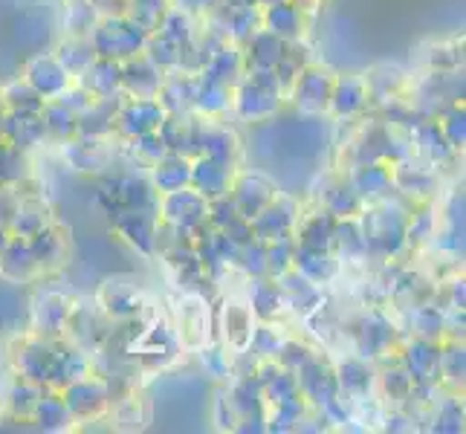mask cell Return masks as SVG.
<instances>
[{"label":"cell","mask_w":466,"mask_h":434,"mask_svg":"<svg viewBox=\"0 0 466 434\" xmlns=\"http://www.w3.org/2000/svg\"><path fill=\"white\" fill-rule=\"evenodd\" d=\"M90 46L96 58H107V61H127L139 56L146 50V41H148V32L139 29L134 21H127L125 15H114V18H102L90 29L87 35Z\"/></svg>","instance_id":"6da1fadb"},{"label":"cell","mask_w":466,"mask_h":434,"mask_svg":"<svg viewBox=\"0 0 466 434\" xmlns=\"http://www.w3.org/2000/svg\"><path fill=\"white\" fill-rule=\"evenodd\" d=\"M281 85L272 70H252L235 93V110L244 122H264L279 110Z\"/></svg>","instance_id":"7a4b0ae2"},{"label":"cell","mask_w":466,"mask_h":434,"mask_svg":"<svg viewBox=\"0 0 466 434\" xmlns=\"http://www.w3.org/2000/svg\"><path fill=\"white\" fill-rule=\"evenodd\" d=\"M206 215H208V200L191 186L168 191V195H159V200H157V217L177 232L203 229Z\"/></svg>","instance_id":"3957f363"},{"label":"cell","mask_w":466,"mask_h":434,"mask_svg":"<svg viewBox=\"0 0 466 434\" xmlns=\"http://www.w3.org/2000/svg\"><path fill=\"white\" fill-rule=\"evenodd\" d=\"M362 240L368 252H382L394 255L400 247L406 244V215H400L391 208L389 200H382V206L371 208L362 215Z\"/></svg>","instance_id":"277c9868"},{"label":"cell","mask_w":466,"mask_h":434,"mask_svg":"<svg viewBox=\"0 0 466 434\" xmlns=\"http://www.w3.org/2000/svg\"><path fill=\"white\" fill-rule=\"evenodd\" d=\"M114 385L105 377H82L70 382L67 389H61V399L67 406L73 420H90V417H99L110 403H114Z\"/></svg>","instance_id":"5b68a950"},{"label":"cell","mask_w":466,"mask_h":434,"mask_svg":"<svg viewBox=\"0 0 466 434\" xmlns=\"http://www.w3.org/2000/svg\"><path fill=\"white\" fill-rule=\"evenodd\" d=\"M336 76L325 67H304L293 82V102L301 114H325Z\"/></svg>","instance_id":"8992f818"},{"label":"cell","mask_w":466,"mask_h":434,"mask_svg":"<svg viewBox=\"0 0 466 434\" xmlns=\"http://www.w3.org/2000/svg\"><path fill=\"white\" fill-rule=\"evenodd\" d=\"M168 114L163 110L157 99H122L116 116H114V127L119 134H125L127 139L134 136H142V134H151V131H159V125H163Z\"/></svg>","instance_id":"52a82bcc"},{"label":"cell","mask_w":466,"mask_h":434,"mask_svg":"<svg viewBox=\"0 0 466 434\" xmlns=\"http://www.w3.org/2000/svg\"><path fill=\"white\" fill-rule=\"evenodd\" d=\"M229 197L235 200V208L240 217L252 220L255 215L267 208L272 200H276V186H272L264 174H238L232 177V188H229Z\"/></svg>","instance_id":"ba28073f"},{"label":"cell","mask_w":466,"mask_h":434,"mask_svg":"<svg viewBox=\"0 0 466 434\" xmlns=\"http://www.w3.org/2000/svg\"><path fill=\"white\" fill-rule=\"evenodd\" d=\"M163 78L166 73L157 70L142 53L122 61V93L127 99H157Z\"/></svg>","instance_id":"9c48e42d"},{"label":"cell","mask_w":466,"mask_h":434,"mask_svg":"<svg viewBox=\"0 0 466 434\" xmlns=\"http://www.w3.org/2000/svg\"><path fill=\"white\" fill-rule=\"evenodd\" d=\"M67 316H70V301L67 296L56 293V289H44L35 298V308H32V328L44 339H58L67 328Z\"/></svg>","instance_id":"30bf717a"},{"label":"cell","mask_w":466,"mask_h":434,"mask_svg":"<svg viewBox=\"0 0 466 434\" xmlns=\"http://www.w3.org/2000/svg\"><path fill=\"white\" fill-rule=\"evenodd\" d=\"M296 382H299L301 397L308 399V403H316V406H325V403H330L336 394H339L336 374L319 357H310L308 362L299 368Z\"/></svg>","instance_id":"8fae6325"},{"label":"cell","mask_w":466,"mask_h":434,"mask_svg":"<svg viewBox=\"0 0 466 434\" xmlns=\"http://www.w3.org/2000/svg\"><path fill=\"white\" fill-rule=\"evenodd\" d=\"M24 82L35 90L41 99H56V96L70 85V76H67V70L61 67V61L56 56H44L41 53L35 58H29Z\"/></svg>","instance_id":"7c38bea8"},{"label":"cell","mask_w":466,"mask_h":434,"mask_svg":"<svg viewBox=\"0 0 466 434\" xmlns=\"http://www.w3.org/2000/svg\"><path fill=\"white\" fill-rule=\"evenodd\" d=\"M0 276L12 284H29L38 276H44L26 237H12L6 249L0 252Z\"/></svg>","instance_id":"4fadbf2b"},{"label":"cell","mask_w":466,"mask_h":434,"mask_svg":"<svg viewBox=\"0 0 466 434\" xmlns=\"http://www.w3.org/2000/svg\"><path fill=\"white\" fill-rule=\"evenodd\" d=\"M53 353H56V342H53V339H44V336H38V339H26V342H21V350H18V353H12V359H15V368H18L21 379L46 385V377H50Z\"/></svg>","instance_id":"5bb4252c"},{"label":"cell","mask_w":466,"mask_h":434,"mask_svg":"<svg viewBox=\"0 0 466 434\" xmlns=\"http://www.w3.org/2000/svg\"><path fill=\"white\" fill-rule=\"evenodd\" d=\"M249 223H252V237L255 240H261V244H272V240L293 235L296 212H293V206H287V203H281L276 197L267 208H261V212L255 215Z\"/></svg>","instance_id":"9a60e30c"},{"label":"cell","mask_w":466,"mask_h":434,"mask_svg":"<svg viewBox=\"0 0 466 434\" xmlns=\"http://www.w3.org/2000/svg\"><path fill=\"white\" fill-rule=\"evenodd\" d=\"M232 168L223 166V163H215V159H208L203 154H198V159L191 163V188H198L206 200H215L220 195H229L232 188Z\"/></svg>","instance_id":"2e32d148"},{"label":"cell","mask_w":466,"mask_h":434,"mask_svg":"<svg viewBox=\"0 0 466 434\" xmlns=\"http://www.w3.org/2000/svg\"><path fill=\"white\" fill-rule=\"evenodd\" d=\"M90 374V357L82 350V348H61L56 345V353H53V362H50V377H46V385L56 391L67 389L70 382L82 379Z\"/></svg>","instance_id":"e0dca14e"},{"label":"cell","mask_w":466,"mask_h":434,"mask_svg":"<svg viewBox=\"0 0 466 434\" xmlns=\"http://www.w3.org/2000/svg\"><path fill=\"white\" fill-rule=\"evenodd\" d=\"M287 50V41L279 35H272L267 29H255L247 38V50H244V70H276V64L281 61Z\"/></svg>","instance_id":"ac0fdd59"},{"label":"cell","mask_w":466,"mask_h":434,"mask_svg":"<svg viewBox=\"0 0 466 434\" xmlns=\"http://www.w3.org/2000/svg\"><path fill=\"white\" fill-rule=\"evenodd\" d=\"M78 87L87 90L93 99H107V96L122 93V64L96 58L90 67L78 76Z\"/></svg>","instance_id":"d6986e66"},{"label":"cell","mask_w":466,"mask_h":434,"mask_svg":"<svg viewBox=\"0 0 466 434\" xmlns=\"http://www.w3.org/2000/svg\"><path fill=\"white\" fill-rule=\"evenodd\" d=\"M435 186H438V177L429 168L411 163V156L400 159L391 168V188H397L400 195H406V197H426L435 191Z\"/></svg>","instance_id":"ffe728a7"},{"label":"cell","mask_w":466,"mask_h":434,"mask_svg":"<svg viewBox=\"0 0 466 434\" xmlns=\"http://www.w3.org/2000/svg\"><path fill=\"white\" fill-rule=\"evenodd\" d=\"M252 333H255V313L249 310V304L240 301L223 304V339H227V345L244 353L252 342Z\"/></svg>","instance_id":"44dd1931"},{"label":"cell","mask_w":466,"mask_h":434,"mask_svg":"<svg viewBox=\"0 0 466 434\" xmlns=\"http://www.w3.org/2000/svg\"><path fill=\"white\" fill-rule=\"evenodd\" d=\"M368 105V87H365V78L357 76H342L333 82V93H330V110L336 116L350 119L362 114Z\"/></svg>","instance_id":"7402d4cb"},{"label":"cell","mask_w":466,"mask_h":434,"mask_svg":"<svg viewBox=\"0 0 466 434\" xmlns=\"http://www.w3.org/2000/svg\"><path fill=\"white\" fill-rule=\"evenodd\" d=\"M350 188L357 191L360 200H382L391 191V166L385 163H365L353 168Z\"/></svg>","instance_id":"603a6c76"},{"label":"cell","mask_w":466,"mask_h":434,"mask_svg":"<svg viewBox=\"0 0 466 434\" xmlns=\"http://www.w3.org/2000/svg\"><path fill=\"white\" fill-rule=\"evenodd\" d=\"M50 206H46L41 197H21L18 208H15V215L9 220V232L12 237H32L38 235L41 229L50 227Z\"/></svg>","instance_id":"cb8c5ba5"},{"label":"cell","mask_w":466,"mask_h":434,"mask_svg":"<svg viewBox=\"0 0 466 434\" xmlns=\"http://www.w3.org/2000/svg\"><path fill=\"white\" fill-rule=\"evenodd\" d=\"M438 357H441V348L435 342H426V339H417L414 345H409V350L403 353V368L411 374L414 385H423V382H441L438 379Z\"/></svg>","instance_id":"d4e9b609"},{"label":"cell","mask_w":466,"mask_h":434,"mask_svg":"<svg viewBox=\"0 0 466 434\" xmlns=\"http://www.w3.org/2000/svg\"><path fill=\"white\" fill-rule=\"evenodd\" d=\"M409 142H411V154L423 156L426 163H431V166L446 163L449 154H452L449 142L441 134V125L438 122H417L411 136H409Z\"/></svg>","instance_id":"484cf974"},{"label":"cell","mask_w":466,"mask_h":434,"mask_svg":"<svg viewBox=\"0 0 466 434\" xmlns=\"http://www.w3.org/2000/svg\"><path fill=\"white\" fill-rule=\"evenodd\" d=\"M151 168H154L151 186L157 188V195H168V191L186 188L191 183V159L183 154H166Z\"/></svg>","instance_id":"4316f807"},{"label":"cell","mask_w":466,"mask_h":434,"mask_svg":"<svg viewBox=\"0 0 466 434\" xmlns=\"http://www.w3.org/2000/svg\"><path fill=\"white\" fill-rule=\"evenodd\" d=\"M261 24L267 32L279 35L281 41H296L301 35V9L293 0H279V4L264 6Z\"/></svg>","instance_id":"83f0119b"},{"label":"cell","mask_w":466,"mask_h":434,"mask_svg":"<svg viewBox=\"0 0 466 434\" xmlns=\"http://www.w3.org/2000/svg\"><path fill=\"white\" fill-rule=\"evenodd\" d=\"M333 229H336V217L328 212H316L308 215L301 223L296 220V244L308 247V249H330L333 247Z\"/></svg>","instance_id":"f1b7e54d"},{"label":"cell","mask_w":466,"mask_h":434,"mask_svg":"<svg viewBox=\"0 0 466 434\" xmlns=\"http://www.w3.org/2000/svg\"><path fill=\"white\" fill-rule=\"evenodd\" d=\"M46 136L41 116H15L4 110V142H9L12 148L26 151Z\"/></svg>","instance_id":"f546056e"},{"label":"cell","mask_w":466,"mask_h":434,"mask_svg":"<svg viewBox=\"0 0 466 434\" xmlns=\"http://www.w3.org/2000/svg\"><path fill=\"white\" fill-rule=\"evenodd\" d=\"M99 304L107 316L114 318H131L139 310V293L134 284H122V281H105Z\"/></svg>","instance_id":"4dcf8cb0"},{"label":"cell","mask_w":466,"mask_h":434,"mask_svg":"<svg viewBox=\"0 0 466 434\" xmlns=\"http://www.w3.org/2000/svg\"><path fill=\"white\" fill-rule=\"evenodd\" d=\"M394 342V328L382 316H371L362 321V328L357 330V348L362 359H374L380 353L389 350Z\"/></svg>","instance_id":"1f68e13d"},{"label":"cell","mask_w":466,"mask_h":434,"mask_svg":"<svg viewBox=\"0 0 466 434\" xmlns=\"http://www.w3.org/2000/svg\"><path fill=\"white\" fill-rule=\"evenodd\" d=\"M293 269L301 272L304 278H310L313 284L321 281H330L333 272H336V261L330 249H308V247H299L293 249Z\"/></svg>","instance_id":"d6a6232c"},{"label":"cell","mask_w":466,"mask_h":434,"mask_svg":"<svg viewBox=\"0 0 466 434\" xmlns=\"http://www.w3.org/2000/svg\"><path fill=\"white\" fill-rule=\"evenodd\" d=\"M26 240H29L32 252H35L41 272L53 269V267H61L64 258H67V240L58 235V229H53V223L46 229H41L38 235L26 237Z\"/></svg>","instance_id":"836d02e7"},{"label":"cell","mask_w":466,"mask_h":434,"mask_svg":"<svg viewBox=\"0 0 466 434\" xmlns=\"http://www.w3.org/2000/svg\"><path fill=\"white\" fill-rule=\"evenodd\" d=\"M336 374V385H339V394L342 397H362L368 394V389L374 385V377H371V368L365 365L362 357H350L339 365V371Z\"/></svg>","instance_id":"e575fe53"},{"label":"cell","mask_w":466,"mask_h":434,"mask_svg":"<svg viewBox=\"0 0 466 434\" xmlns=\"http://www.w3.org/2000/svg\"><path fill=\"white\" fill-rule=\"evenodd\" d=\"M56 58L61 61V67L67 70L70 78H78L96 61V53H93V46L85 35H70L58 46Z\"/></svg>","instance_id":"d590c367"},{"label":"cell","mask_w":466,"mask_h":434,"mask_svg":"<svg viewBox=\"0 0 466 434\" xmlns=\"http://www.w3.org/2000/svg\"><path fill=\"white\" fill-rule=\"evenodd\" d=\"M41 122H44V131L56 136V139H70L78 134V116L73 114L70 107H64L61 102L50 99V102H44L41 107Z\"/></svg>","instance_id":"8d00e7d4"},{"label":"cell","mask_w":466,"mask_h":434,"mask_svg":"<svg viewBox=\"0 0 466 434\" xmlns=\"http://www.w3.org/2000/svg\"><path fill=\"white\" fill-rule=\"evenodd\" d=\"M0 99H4L6 114H15V116H38L44 107V99L26 82L9 85L4 93H0Z\"/></svg>","instance_id":"74e56055"},{"label":"cell","mask_w":466,"mask_h":434,"mask_svg":"<svg viewBox=\"0 0 466 434\" xmlns=\"http://www.w3.org/2000/svg\"><path fill=\"white\" fill-rule=\"evenodd\" d=\"M281 308H284V301H281V289H279V284H269V281H264L261 276L252 281V287H249V310L258 316V318H264V321H269L272 316H279L281 313Z\"/></svg>","instance_id":"f35d334b"},{"label":"cell","mask_w":466,"mask_h":434,"mask_svg":"<svg viewBox=\"0 0 466 434\" xmlns=\"http://www.w3.org/2000/svg\"><path fill=\"white\" fill-rule=\"evenodd\" d=\"M168 9H171L168 0H127L125 18L134 21L139 29H146L148 35H154V32L159 29V24H163Z\"/></svg>","instance_id":"ab89813d"},{"label":"cell","mask_w":466,"mask_h":434,"mask_svg":"<svg viewBox=\"0 0 466 434\" xmlns=\"http://www.w3.org/2000/svg\"><path fill=\"white\" fill-rule=\"evenodd\" d=\"M229 403L238 411V417H261V406H264V391L258 379H240L235 389L229 391Z\"/></svg>","instance_id":"60d3db41"},{"label":"cell","mask_w":466,"mask_h":434,"mask_svg":"<svg viewBox=\"0 0 466 434\" xmlns=\"http://www.w3.org/2000/svg\"><path fill=\"white\" fill-rule=\"evenodd\" d=\"M232 102V93L227 85L215 82V78H208L203 73V78L198 82V90H195V105L200 110H206V114H220V110H227Z\"/></svg>","instance_id":"b9f144b4"},{"label":"cell","mask_w":466,"mask_h":434,"mask_svg":"<svg viewBox=\"0 0 466 434\" xmlns=\"http://www.w3.org/2000/svg\"><path fill=\"white\" fill-rule=\"evenodd\" d=\"M362 200L357 191L348 186H336L333 191H328V197H325V212L333 215L336 220H353L360 212H362Z\"/></svg>","instance_id":"7bdbcfd3"},{"label":"cell","mask_w":466,"mask_h":434,"mask_svg":"<svg viewBox=\"0 0 466 434\" xmlns=\"http://www.w3.org/2000/svg\"><path fill=\"white\" fill-rule=\"evenodd\" d=\"M32 420H38L44 429H64V426H70L73 417H70L67 406H64L61 391L46 394V397L41 394L35 411H32Z\"/></svg>","instance_id":"ee69618b"},{"label":"cell","mask_w":466,"mask_h":434,"mask_svg":"<svg viewBox=\"0 0 466 434\" xmlns=\"http://www.w3.org/2000/svg\"><path fill=\"white\" fill-rule=\"evenodd\" d=\"M41 394H44V385L29 382V379H21V377H18V382H15V389H12V394H9L12 414H15V417H24V420H32V411H35Z\"/></svg>","instance_id":"f6af8a7d"},{"label":"cell","mask_w":466,"mask_h":434,"mask_svg":"<svg viewBox=\"0 0 466 434\" xmlns=\"http://www.w3.org/2000/svg\"><path fill=\"white\" fill-rule=\"evenodd\" d=\"M411 328L417 330V339L438 342V336L443 333V318L435 308L417 304V308H411Z\"/></svg>","instance_id":"bcb514c9"},{"label":"cell","mask_w":466,"mask_h":434,"mask_svg":"<svg viewBox=\"0 0 466 434\" xmlns=\"http://www.w3.org/2000/svg\"><path fill=\"white\" fill-rule=\"evenodd\" d=\"M267 247V272L269 276H281L293 267V249H296V237H279L272 240V244H264Z\"/></svg>","instance_id":"7dc6e473"},{"label":"cell","mask_w":466,"mask_h":434,"mask_svg":"<svg viewBox=\"0 0 466 434\" xmlns=\"http://www.w3.org/2000/svg\"><path fill=\"white\" fill-rule=\"evenodd\" d=\"M438 379H446L452 385L463 382V348L461 345H449L446 350H441L438 357Z\"/></svg>","instance_id":"c3c4849f"},{"label":"cell","mask_w":466,"mask_h":434,"mask_svg":"<svg viewBox=\"0 0 466 434\" xmlns=\"http://www.w3.org/2000/svg\"><path fill=\"white\" fill-rule=\"evenodd\" d=\"M64 24H67L70 35H90V29L96 26V9L93 4L87 0V4H73L67 6V18H64Z\"/></svg>","instance_id":"681fc988"},{"label":"cell","mask_w":466,"mask_h":434,"mask_svg":"<svg viewBox=\"0 0 466 434\" xmlns=\"http://www.w3.org/2000/svg\"><path fill=\"white\" fill-rule=\"evenodd\" d=\"M134 151L139 154L142 163H148V166L159 163V159H163L166 154H171V151H168V145L163 142V136H159V131L134 136Z\"/></svg>","instance_id":"f907efd6"},{"label":"cell","mask_w":466,"mask_h":434,"mask_svg":"<svg viewBox=\"0 0 466 434\" xmlns=\"http://www.w3.org/2000/svg\"><path fill=\"white\" fill-rule=\"evenodd\" d=\"M382 389L389 397H394L397 403H403V399H411V394H414V379H411V374L406 371V368L400 365V368H394V371H389L382 377Z\"/></svg>","instance_id":"816d5d0a"},{"label":"cell","mask_w":466,"mask_h":434,"mask_svg":"<svg viewBox=\"0 0 466 434\" xmlns=\"http://www.w3.org/2000/svg\"><path fill=\"white\" fill-rule=\"evenodd\" d=\"M70 163L78 171H99L105 168V159L99 154V148L90 142H70Z\"/></svg>","instance_id":"f5cc1de1"},{"label":"cell","mask_w":466,"mask_h":434,"mask_svg":"<svg viewBox=\"0 0 466 434\" xmlns=\"http://www.w3.org/2000/svg\"><path fill=\"white\" fill-rule=\"evenodd\" d=\"M441 134H443V139L449 142V148L452 151H458V148H463V110H449L446 114V119L441 122Z\"/></svg>","instance_id":"db71d44e"},{"label":"cell","mask_w":466,"mask_h":434,"mask_svg":"<svg viewBox=\"0 0 466 434\" xmlns=\"http://www.w3.org/2000/svg\"><path fill=\"white\" fill-rule=\"evenodd\" d=\"M9 240H12V232H9L6 227H0V252L6 249V244H9Z\"/></svg>","instance_id":"11a10c76"},{"label":"cell","mask_w":466,"mask_h":434,"mask_svg":"<svg viewBox=\"0 0 466 434\" xmlns=\"http://www.w3.org/2000/svg\"><path fill=\"white\" fill-rule=\"evenodd\" d=\"M188 4H195V6H200V9H208V6H215L218 0H188Z\"/></svg>","instance_id":"9f6ffc18"},{"label":"cell","mask_w":466,"mask_h":434,"mask_svg":"<svg viewBox=\"0 0 466 434\" xmlns=\"http://www.w3.org/2000/svg\"><path fill=\"white\" fill-rule=\"evenodd\" d=\"M0 114H4V99H0Z\"/></svg>","instance_id":"6f0895ef"}]
</instances>
